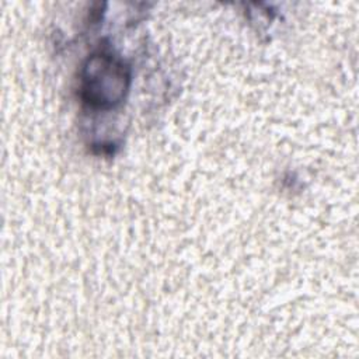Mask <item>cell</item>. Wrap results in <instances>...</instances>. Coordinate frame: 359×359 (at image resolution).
<instances>
[{"label":"cell","mask_w":359,"mask_h":359,"mask_svg":"<svg viewBox=\"0 0 359 359\" xmlns=\"http://www.w3.org/2000/svg\"><path fill=\"white\" fill-rule=\"evenodd\" d=\"M130 86V69L107 50L93 53L80 72V98L91 109L108 111L118 107Z\"/></svg>","instance_id":"cell-1"}]
</instances>
